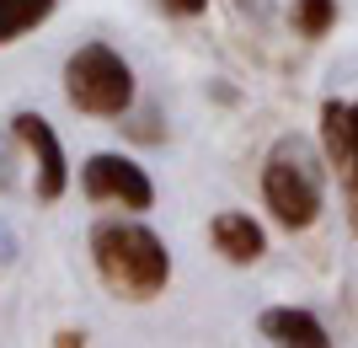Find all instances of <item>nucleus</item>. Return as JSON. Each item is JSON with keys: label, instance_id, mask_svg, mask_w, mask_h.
Segmentation results:
<instances>
[{"label": "nucleus", "instance_id": "obj_1", "mask_svg": "<svg viewBox=\"0 0 358 348\" xmlns=\"http://www.w3.org/2000/svg\"><path fill=\"white\" fill-rule=\"evenodd\" d=\"M262 198L284 230H305L327 209V155L305 134H278L262 161Z\"/></svg>", "mask_w": 358, "mask_h": 348}, {"label": "nucleus", "instance_id": "obj_2", "mask_svg": "<svg viewBox=\"0 0 358 348\" xmlns=\"http://www.w3.org/2000/svg\"><path fill=\"white\" fill-rule=\"evenodd\" d=\"M91 263L102 273V284L129 300H155L171 279L166 242L150 225H129V220H107L91 230Z\"/></svg>", "mask_w": 358, "mask_h": 348}, {"label": "nucleus", "instance_id": "obj_3", "mask_svg": "<svg viewBox=\"0 0 358 348\" xmlns=\"http://www.w3.org/2000/svg\"><path fill=\"white\" fill-rule=\"evenodd\" d=\"M64 97H70L75 113H91V118H123L129 102H134V70L118 48L107 43H80L64 60Z\"/></svg>", "mask_w": 358, "mask_h": 348}, {"label": "nucleus", "instance_id": "obj_4", "mask_svg": "<svg viewBox=\"0 0 358 348\" xmlns=\"http://www.w3.org/2000/svg\"><path fill=\"white\" fill-rule=\"evenodd\" d=\"M80 188H86L91 204H123V209H150L155 204V182L145 177V167H134L129 155L118 151H96L80 167Z\"/></svg>", "mask_w": 358, "mask_h": 348}, {"label": "nucleus", "instance_id": "obj_5", "mask_svg": "<svg viewBox=\"0 0 358 348\" xmlns=\"http://www.w3.org/2000/svg\"><path fill=\"white\" fill-rule=\"evenodd\" d=\"M11 134L22 139L32 151V161H38V182H32L38 198H43V204L64 198V188H70V161H64V145H59V134H54V123H48L43 113H16Z\"/></svg>", "mask_w": 358, "mask_h": 348}, {"label": "nucleus", "instance_id": "obj_6", "mask_svg": "<svg viewBox=\"0 0 358 348\" xmlns=\"http://www.w3.org/2000/svg\"><path fill=\"white\" fill-rule=\"evenodd\" d=\"M209 242L214 252H220L224 263H236V268H252L262 252H268V236H262V225H257L252 214H241V209H220L209 220Z\"/></svg>", "mask_w": 358, "mask_h": 348}, {"label": "nucleus", "instance_id": "obj_7", "mask_svg": "<svg viewBox=\"0 0 358 348\" xmlns=\"http://www.w3.org/2000/svg\"><path fill=\"white\" fill-rule=\"evenodd\" d=\"M262 337L268 343H284V348H327V327L310 316V311H294V305H273V311H262Z\"/></svg>", "mask_w": 358, "mask_h": 348}, {"label": "nucleus", "instance_id": "obj_8", "mask_svg": "<svg viewBox=\"0 0 358 348\" xmlns=\"http://www.w3.org/2000/svg\"><path fill=\"white\" fill-rule=\"evenodd\" d=\"M59 0H0V43H16L22 32L43 27Z\"/></svg>", "mask_w": 358, "mask_h": 348}, {"label": "nucleus", "instance_id": "obj_9", "mask_svg": "<svg viewBox=\"0 0 358 348\" xmlns=\"http://www.w3.org/2000/svg\"><path fill=\"white\" fill-rule=\"evenodd\" d=\"M337 27V0H294V32L299 38H327Z\"/></svg>", "mask_w": 358, "mask_h": 348}, {"label": "nucleus", "instance_id": "obj_10", "mask_svg": "<svg viewBox=\"0 0 358 348\" xmlns=\"http://www.w3.org/2000/svg\"><path fill=\"white\" fill-rule=\"evenodd\" d=\"M166 16H203L209 11V0H161Z\"/></svg>", "mask_w": 358, "mask_h": 348}, {"label": "nucleus", "instance_id": "obj_11", "mask_svg": "<svg viewBox=\"0 0 358 348\" xmlns=\"http://www.w3.org/2000/svg\"><path fill=\"white\" fill-rule=\"evenodd\" d=\"M54 343L59 348H86V333H54Z\"/></svg>", "mask_w": 358, "mask_h": 348}, {"label": "nucleus", "instance_id": "obj_12", "mask_svg": "<svg viewBox=\"0 0 358 348\" xmlns=\"http://www.w3.org/2000/svg\"><path fill=\"white\" fill-rule=\"evenodd\" d=\"M353 225H358V209H353Z\"/></svg>", "mask_w": 358, "mask_h": 348}]
</instances>
